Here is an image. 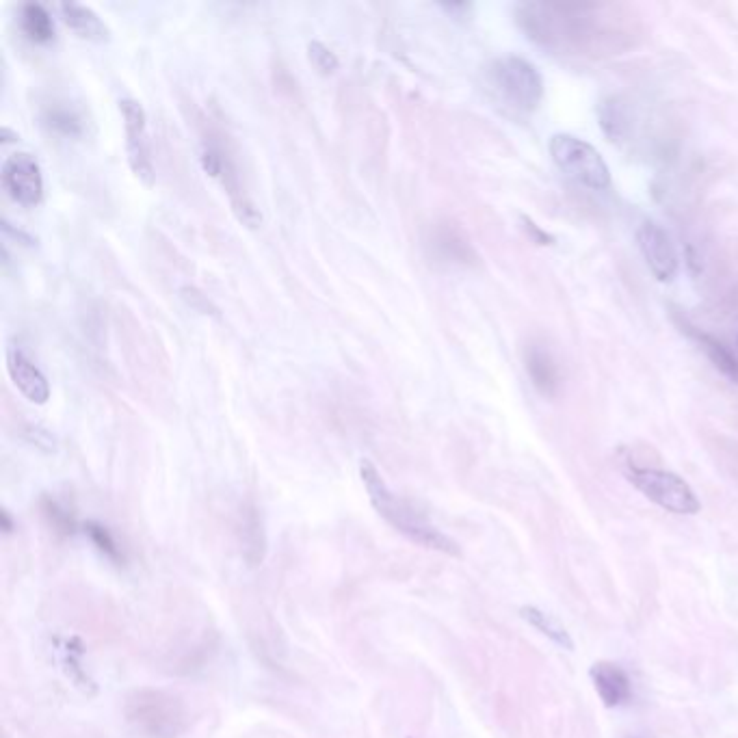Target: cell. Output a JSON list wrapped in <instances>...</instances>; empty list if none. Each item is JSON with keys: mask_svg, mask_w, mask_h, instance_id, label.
I'll use <instances>...</instances> for the list:
<instances>
[{"mask_svg": "<svg viewBox=\"0 0 738 738\" xmlns=\"http://www.w3.org/2000/svg\"><path fill=\"white\" fill-rule=\"evenodd\" d=\"M20 26L24 35L35 44H48L55 39V22L44 5L26 3L20 7Z\"/></svg>", "mask_w": 738, "mask_h": 738, "instance_id": "17", "label": "cell"}, {"mask_svg": "<svg viewBox=\"0 0 738 738\" xmlns=\"http://www.w3.org/2000/svg\"><path fill=\"white\" fill-rule=\"evenodd\" d=\"M526 373H529L533 386L544 397H555L561 384V375L555 358H552V353L544 345L533 342L526 349Z\"/></svg>", "mask_w": 738, "mask_h": 738, "instance_id": "13", "label": "cell"}, {"mask_svg": "<svg viewBox=\"0 0 738 738\" xmlns=\"http://www.w3.org/2000/svg\"><path fill=\"white\" fill-rule=\"evenodd\" d=\"M591 680L606 708H617L632 697V682L626 671L615 663H596L591 667Z\"/></svg>", "mask_w": 738, "mask_h": 738, "instance_id": "12", "label": "cell"}, {"mask_svg": "<svg viewBox=\"0 0 738 738\" xmlns=\"http://www.w3.org/2000/svg\"><path fill=\"white\" fill-rule=\"evenodd\" d=\"M485 87L509 115H531L544 98V78L522 57H498L485 68Z\"/></svg>", "mask_w": 738, "mask_h": 738, "instance_id": "3", "label": "cell"}, {"mask_svg": "<svg viewBox=\"0 0 738 738\" xmlns=\"http://www.w3.org/2000/svg\"><path fill=\"white\" fill-rule=\"evenodd\" d=\"M7 371L9 377L26 399L35 405H44L50 399V384L46 375L39 371L35 362L18 347L7 351Z\"/></svg>", "mask_w": 738, "mask_h": 738, "instance_id": "11", "label": "cell"}, {"mask_svg": "<svg viewBox=\"0 0 738 738\" xmlns=\"http://www.w3.org/2000/svg\"><path fill=\"white\" fill-rule=\"evenodd\" d=\"M200 161H202L206 174L217 178L223 184V189L228 191L230 204L234 208L236 217H239L245 226L256 228L262 221V215L256 208V204L249 200L247 191L241 187V176H239V171H236L232 158L223 152V148L217 146L215 141H204Z\"/></svg>", "mask_w": 738, "mask_h": 738, "instance_id": "7", "label": "cell"}, {"mask_svg": "<svg viewBox=\"0 0 738 738\" xmlns=\"http://www.w3.org/2000/svg\"><path fill=\"white\" fill-rule=\"evenodd\" d=\"M446 11H455V13H461V11H470V5H442Z\"/></svg>", "mask_w": 738, "mask_h": 738, "instance_id": "24", "label": "cell"}, {"mask_svg": "<svg viewBox=\"0 0 738 738\" xmlns=\"http://www.w3.org/2000/svg\"><path fill=\"white\" fill-rule=\"evenodd\" d=\"M0 516H3V524H5V531L9 533V531H11V520H9V516H7V511H3V513H0Z\"/></svg>", "mask_w": 738, "mask_h": 738, "instance_id": "25", "label": "cell"}, {"mask_svg": "<svg viewBox=\"0 0 738 738\" xmlns=\"http://www.w3.org/2000/svg\"><path fill=\"white\" fill-rule=\"evenodd\" d=\"M120 113L124 120V135H126V154H128V165L133 169V174L152 187L156 171L152 163V150H150V137H148V115L143 104L135 98H122L120 100Z\"/></svg>", "mask_w": 738, "mask_h": 738, "instance_id": "8", "label": "cell"}, {"mask_svg": "<svg viewBox=\"0 0 738 738\" xmlns=\"http://www.w3.org/2000/svg\"><path fill=\"white\" fill-rule=\"evenodd\" d=\"M516 22L533 44L565 59L598 61L639 44L643 24L635 7L587 0H526Z\"/></svg>", "mask_w": 738, "mask_h": 738, "instance_id": "1", "label": "cell"}, {"mask_svg": "<svg viewBox=\"0 0 738 738\" xmlns=\"http://www.w3.org/2000/svg\"><path fill=\"white\" fill-rule=\"evenodd\" d=\"M61 16L63 22L70 26V29L83 39H89V42H107L111 31L107 22H104L98 13L81 3H61Z\"/></svg>", "mask_w": 738, "mask_h": 738, "instance_id": "15", "label": "cell"}, {"mask_svg": "<svg viewBox=\"0 0 738 738\" xmlns=\"http://www.w3.org/2000/svg\"><path fill=\"white\" fill-rule=\"evenodd\" d=\"M637 243L656 280L671 282L676 278L680 265L678 252L665 228L654 221L641 223V228L637 230Z\"/></svg>", "mask_w": 738, "mask_h": 738, "instance_id": "10", "label": "cell"}, {"mask_svg": "<svg viewBox=\"0 0 738 738\" xmlns=\"http://www.w3.org/2000/svg\"><path fill=\"white\" fill-rule=\"evenodd\" d=\"M0 180L13 202L20 206H37L44 197V176L37 158L29 152H13L5 158Z\"/></svg>", "mask_w": 738, "mask_h": 738, "instance_id": "9", "label": "cell"}, {"mask_svg": "<svg viewBox=\"0 0 738 738\" xmlns=\"http://www.w3.org/2000/svg\"><path fill=\"white\" fill-rule=\"evenodd\" d=\"M687 332L697 342H700V347L708 355V360L715 364L717 371H721L723 375H726L732 381V384H738V340L734 345V342L719 340L717 336H710V334L702 332V329L689 327V325H687Z\"/></svg>", "mask_w": 738, "mask_h": 738, "instance_id": "16", "label": "cell"}, {"mask_svg": "<svg viewBox=\"0 0 738 738\" xmlns=\"http://www.w3.org/2000/svg\"><path fill=\"white\" fill-rule=\"evenodd\" d=\"M360 477L375 511L390 526H394L399 533H403L407 539H412V542L420 546L440 550L453 557L459 555V548L451 537H446L442 531H438L436 526H433L425 516H420L407 500L399 498L390 490L373 461L368 459L360 461Z\"/></svg>", "mask_w": 738, "mask_h": 738, "instance_id": "2", "label": "cell"}, {"mask_svg": "<svg viewBox=\"0 0 738 738\" xmlns=\"http://www.w3.org/2000/svg\"><path fill=\"white\" fill-rule=\"evenodd\" d=\"M429 245L436 258H440L442 262H451V265H472L477 260L466 236L455 226H448V223L433 230Z\"/></svg>", "mask_w": 738, "mask_h": 738, "instance_id": "14", "label": "cell"}, {"mask_svg": "<svg viewBox=\"0 0 738 738\" xmlns=\"http://www.w3.org/2000/svg\"><path fill=\"white\" fill-rule=\"evenodd\" d=\"M550 154L565 176H570L591 191L611 187V171L591 143L574 135H555L550 139Z\"/></svg>", "mask_w": 738, "mask_h": 738, "instance_id": "6", "label": "cell"}, {"mask_svg": "<svg viewBox=\"0 0 738 738\" xmlns=\"http://www.w3.org/2000/svg\"><path fill=\"white\" fill-rule=\"evenodd\" d=\"M180 293H182V299L187 301L193 310L202 312V314H213V312H215V308L210 306L208 297H206L204 293L197 291V288H193V286H184Z\"/></svg>", "mask_w": 738, "mask_h": 738, "instance_id": "22", "label": "cell"}, {"mask_svg": "<svg viewBox=\"0 0 738 738\" xmlns=\"http://www.w3.org/2000/svg\"><path fill=\"white\" fill-rule=\"evenodd\" d=\"M124 717L128 726L143 738H180L189 728L187 706L180 697L139 689L126 697Z\"/></svg>", "mask_w": 738, "mask_h": 738, "instance_id": "4", "label": "cell"}, {"mask_svg": "<svg viewBox=\"0 0 738 738\" xmlns=\"http://www.w3.org/2000/svg\"><path fill=\"white\" fill-rule=\"evenodd\" d=\"M87 533L91 535V539H94V542L98 544V548H100L102 552H107V555H109V557H113V559L120 557V552H117V546H115V542H113V537L109 535V531H107V529H104V526H100V524H96V522H89V524H87Z\"/></svg>", "mask_w": 738, "mask_h": 738, "instance_id": "21", "label": "cell"}, {"mask_svg": "<svg viewBox=\"0 0 738 738\" xmlns=\"http://www.w3.org/2000/svg\"><path fill=\"white\" fill-rule=\"evenodd\" d=\"M44 124L52 133L63 137H78L83 133V120L70 104H50L44 111Z\"/></svg>", "mask_w": 738, "mask_h": 738, "instance_id": "19", "label": "cell"}, {"mask_svg": "<svg viewBox=\"0 0 738 738\" xmlns=\"http://www.w3.org/2000/svg\"><path fill=\"white\" fill-rule=\"evenodd\" d=\"M48 516H50V520H52V524H55V526H59V529H63V531H72V518L68 516V513H65L57 503H55V500H50V503H48Z\"/></svg>", "mask_w": 738, "mask_h": 738, "instance_id": "23", "label": "cell"}, {"mask_svg": "<svg viewBox=\"0 0 738 738\" xmlns=\"http://www.w3.org/2000/svg\"><path fill=\"white\" fill-rule=\"evenodd\" d=\"M308 55L310 61L314 63V68L321 70L323 74H329L338 68V57L334 55V50L327 48L323 42H319V39H314V42L308 44Z\"/></svg>", "mask_w": 738, "mask_h": 738, "instance_id": "20", "label": "cell"}, {"mask_svg": "<svg viewBox=\"0 0 738 738\" xmlns=\"http://www.w3.org/2000/svg\"><path fill=\"white\" fill-rule=\"evenodd\" d=\"M520 615L529 622L533 628H537L542 635H546L552 643H557L559 648L565 650H574V641L570 637V632L565 630V626H561V622L557 617H552L544 611L535 609V606H522Z\"/></svg>", "mask_w": 738, "mask_h": 738, "instance_id": "18", "label": "cell"}, {"mask_svg": "<svg viewBox=\"0 0 738 738\" xmlns=\"http://www.w3.org/2000/svg\"><path fill=\"white\" fill-rule=\"evenodd\" d=\"M628 481L637 487V490L650 498L654 505L669 513H678V516H695L702 509L700 498L695 496L691 485L680 479L678 474L663 470V468H645L630 464L626 466Z\"/></svg>", "mask_w": 738, "mask_h": 738, "instance_id": "5", "label": "cell"}]
</instances>
